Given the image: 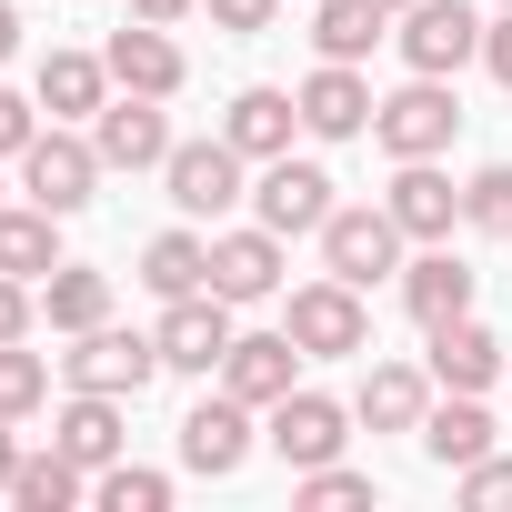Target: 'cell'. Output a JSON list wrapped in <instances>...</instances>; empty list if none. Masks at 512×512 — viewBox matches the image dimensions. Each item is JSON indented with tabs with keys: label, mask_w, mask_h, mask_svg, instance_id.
<instances>
[{
	"label": "cell",
	"mask_w": 512,
	"mask_h": 512,
	"mask_svg": "<svg viewBox=\"0 0 512 512\" xmlns=\"http://www.w3.org/2000/svg\"><path fill=\"white\" fill-rule=\"evenodd\" d=\"M452 131H462V101H452V81H432V71H412V81L372 111V141H382L392 161H442Z\"/></svg>",
	"instance_id": "obj_2"
},
{
	"label": "cell",
	"mask_w": 512,
	"mask_h": 512,
	"mask_svg": "<svg viewBox=\"0 0 512 512\" xmlns=\"http://www.w3.org/2000/svg\"><path fill=\"white\" fill-rule=\"evenodd\" d=\"M392 51H402L412 71L452 81L462 61H482V11H472V0H412L402 31H392Z\"/></svg>",
	"instance_id": "obj_5"
},
{
	"label": "cell",
	"mask_w": 512,
	"mask_h": 512,
	"mask_svg": "<svg viewBox=\"0 0 512 512\" xmlns=\"http://www.w3.org/2000/svg\"><path fill=\"white\" fill-rule=\"evenodd\" d=\"M502 11H512V0H502Z\"/></svg>",
	"instance_id": "obj_43"
},
{
	"label": "cell",
	"mask_w": 512,
	"mask_h": 512,
	"mask_svg": "<svg viewBox=\"0 0 512 512\" xmlns=\"http://www.w3.org/2000/svg\"><path fill=\"white\" fill-rule=\"evenodd\" d=\"M11 472H21V432H11V412H0V492H11Z\"/></svg>",
	"instance_id": "obj_39"
},
{
	"label": "cell",
	"mask_w": 512,
	"mask_h": 512,
	"mask_svg": "<svg viewBox=\"0 0 512 512\" xmlns=\"http://www.w3.org/2000/svg\"><path fill=\"white\" fill-rule=\"evenodd\" d=\"M21 191H31L41 211H61V221H71V211H81V201L101 191V151H91V141L71 131V121H51V131H41V141L21 151Z\"/></svg>",
	"instance_id": "obj_6"
},
{
	"label": "cell",
	"mask_w": 512,
	"mask_h": 512,
	"mask_svg": "<svg viewBox=\"0 0 512 512\" xmlns=\"http://www.w3.org/2000/svg\"><path fill=\"white\" fill-rule=\"evenodd\" d=\"M292 131H302V101H292V91H241L231 121H221V141H231L241 161H282Z\"/></svg>",
	"instance_id": "obj_21"
},
{
	"label": "cell",
	"mask_w": 512,
	"mask_h": 512,
	"mask_svg": "<svg viewBox=\"0 0 512 512\" xmlns=\"http://www.w3.org/2000/svg\"><path fill=\"white\" fill-rule=\"evenodd\" d=\"M0 272H21V282H51L61 272V211H41V201H0Z\"/></svg>",
	"instance_id": "obj_24"
},
{
	"label": "cell",
	"mask_w": 512,
	"mask_h": 512,
	"mask_svg": "<svg viewBox=\"0 0 512 512\" xmlns=\"http://www.w3.org/2000/svg\"><path fill=\"white\" fill-rule=\"evenodd\" d=\"M292 101H302V131H312V141H362V131H372V111H382V101H372V81H362V61H322Z\"/></svg>",
	"instance_id": "obj_13"
},
{
	"label": "cell",
	"mask_w": 512,
	"mask_h": 512,
	"mask_svg": "<svg viewBox=\"0 0 512 512\" xmlns=\"http://www.w3.org/2000/svg\"><path fill=\"white\" fill-rule=\"evenodd\" d=\"M91 492H101V512H161V502H171V472L111 462V472H91Z\"/></svg>",
	"instance_id": "obj_30"
},
{
	"label": "cell",
	"mask_w": 512,
	"mask_h": 512,
	"mask_svg": "<svg viewBox=\"0 0 512 512\" xmlns=\"http://www.w3.org/2000/svg\"><path fill=\"white\" fill-rule=\"evenodd\" d=\"M161 181H171V211H181V221H221L231 201H251V191H241V151H231L221 131H211V141H171Z\"/></svg>",
	"instance_id": "obj_7"
},
{
	"label": "cell",
	"mask_w": 512,
	"mask_h": 512,
	"mask_svg": "<svg viewBox=\"0 0 512 512\" xmlns=\"http://www.w3.org/2000/svg\"><path fill=\"white\" fill-rule=\"evenodd\" d=\"M312 41L322 61H372V41H392V11L382 0H312Z\"/></svg>",
	"instance_id": "obj_26"
},
{
	"label": "cell",
	"mask_w": 512,
	"mask_h": 512,
	"mask_svg": "<svg viewBox=\"0 0 512 512\" xmlns=\"http://www.w3.org/2000/svg\"><path fill=\"white\" fill-rule=\"evenodd\" d=\"M31 101H41L51 121H101V101H111V61H91V51H51Z\"/></svg>",
	"instance_id": "obj_23"
},
{
	"label": "cell",
	"mask_w": 512,
	"mask_h": 512,
	"mask_svg": "<svg viewBox=\"0 0 512 512\" xmlns=\"http://www.w3.org/2000/svg\"><path fill=\"white\" fill-rule=\"evenodd\" d=\"M482 71L512 91V11H502V21H482Z\"/></svg>",
	"instance_id": "obj_38"
},
{
	"label": "cell",
	"mask_w": 512,
	"mask_h": 512,
	"mask_svg": "<svg viewBox=\"0 0 512 512\" xmlns=\"http://www.w3.org/2000/svg\"><path fill=\"white\" fill-rule=\"evenodd\" d=\"M251 211H262V231H282V241H292V231H322V221H332V171L282 151V161H262V191H251Z\"/></svg>",
	"instance_id": "obj_12"
},
{
	"label": "cell",
	"mask_w": 512,
	"mask_h": 512,
	"mask_svg": "<svg viewBox=\"0 0 512 512\" xmlns=\"http://www.w3.org/2000/svg\"><path fill=\"white\" fill-rule=\"evenodd\" d=\"M211 292L241 312V302H272L282 292V231H262V221H251V231H221L211 241Z\"/></svg>",
	"instance_id": "obj_15"
},
{
	"label": "cell",
	"mask_w": 512,
	"mask_h": 512,
	"mask_svg": "<svg viewBox=\"0 0 512 512\" xmlns=\"http://www.w3.org/2000/svg\"><path fill=\"white\" fill-rule=\"evenodd\" d=\"M422 412H432V372H412V362H372V372H362L352 422H372V432H422Z\"/></svg>",
	"instance_id": "obj_20"
},
{
	"label": "cell",
	"mask_w": 512,
	"mask_h": 512,
	"mask_svg": "<svg viewBox=\"0 0 512 512\" xmlns=\"http://www.w3.org/2000/svg\"><path fill=\"white\" fill-rule=\"evenodd\" d=\"M432 382H442V392H492V382H502V342H492L472 312L432 322Z\"/></svg>",
	"instance_id": "obj_18"
},
{
	"label": "cell",
	"mask_w": 512,
	"mask_h": 512,
	"mask_svg": "<svg viewBox=\"0 0 512 512\" xmlns=\"http://www.w3.org/2000/svg\"><path fill=\"white\" fill-rule=\"evenodd\" d=\"M382 211L402 221V241H452V221H462V191H452V171H432V161H402V171H392V191H382Z\"/></svg>",
	"instance_id": "obj_17"
},
{
	"label": "cell",
	"mask_w": 512,
	"mask_h": 512,
	"mask_svg": "<svg viewBox=\"0 0 512 512\" xmlns=\"http://www.w3.org/2000/svg\"><path fill=\"white\" fill-rule=\"evenodd\" d=\"M322 272L352 282V292L392 282V272H402V221H392L382 201H332V221H322Z\"/></svg>",
	"instance_id": "obj_1"
},
{
	"label": "cell",
	"mask_w": 512,
	"mask_h": 512,
	"mask_svg": "<svg viewBox=\"0 0 512 512\" xmlns=\"http://www.w3.org/2000/svg\"><path fill=\"white\" fill-rule=\"evenodd\" d=\"M462 502H512V462H502V452H482V462L462 472Z\"/></svg>",
	"instance_id": "obj_37"
},
{
	"label": "cell",
	"mask_w": 512,
	"mask_h": 512,
	"mask_svg": "<svg viewBox=\"0 0 512 512\" xmlns=\"http://www.w3.org/2000/svg\"><path fill=\"white\" fill-rule=\"evenodd\" d=\"M241 462H251V402H231V392L191 402V412H181V472H201V482H231Z\"/></svg>",
	"instance_id": "obj_10"
},
{
	"label": "cell",
	"mask_w": 512,
	"mask_h": 512,
	"mask_svg": "<svg viewBox=\"0 0 512 512\" xmlns=\"http://www.w3.org/2000/svg\"><path fill=\"white\" fill-rule=\"evenodd\" d=\"M41 322H51V332H91V322H111V272L61 262V272L41 282Z\"/></svg>",
	"instance_id": "obj_27"
},
{
	"label": "cell",
	"mask_w": 512,
	"mask_h": 512,
	"mask_svg": "<svg viewBox=\"0 0 512 512\" xmlns=\"http://www.w3.org/2000/svg\"><path fill=\"white\" fill-rule=\"evenodd\" d=\"M131 11H141V21H161V31H171V21H181V11H201V0H131Z\"/></svg>",
	"instance_id": "obj_40"
},
{
	"label": "cell",
	"mask_w": 512,
	"mask_h": 512,
	"mask_svg": "<svg viewBox=\"0 0 512 512\" xmlns=\"http://www.w3.org/2000/svg\"><path fill=\"white\" fill-rule=\"evenodd\" d=\"M382 11H392V21H402V11H412V0H382Z\"/></svg>",
	"instance_id": "obj_42"
},
{
	"label": "cell",
	"mask_w": 512,
	"mask_h": 512,
	"mask_svg": "<svg viewBox=\"0 0 512 512\" xmlns=\"http://www.w3.org/2000/svg\"><path fill=\"white\" fill-rule=\"evenodd\" d=\"M422 452H432L442 472H472V462L492 452V412H482V392H452L442 412H422Z\"/></svg>",
	"instance_id": "obj_25"
},
{
	"label": "cell",
	"mask_w": 512,
	"mask_h": 512,
	"mask_svg": "<svg viewBox=\"0 0 512 512\" xmlns=\"http://www.w3.org/2000/svg\"><path fill=\"white\" fill-rule=\"evenodd\" d=\"M472 292H482V272H462L452 251H422V262H402V312L432 332V322H452V312H472Z\"/></svg>",
	"instance_id": "obj_22"
},
{
	"label": "cell",
	"mask_w": 512,
	"mask_h": 512,
	"mask_svg": "<svg viewBox=\"0 0 512 512\" xmlns=\"http://www.w3.org/2000/svg\"><path fill=\"white\" fill-rule=\"evenodd\" d=\"M51 442H61L81 472H111V462H121V442H131V432H121V392H71V402H61V422H51Z\"/></svg>",
	"instance_id": "obj_19"
},
{
	"label": "cell",
	"mask_w": 512,
	"mask_h": 512,
	"mask_svg": "<svg viewBox=\"0 0 512 512\" xmlns=\"http://www.w3.org/2000/svg\"><path fill=\"white\" fill-rule=\"evenodd\" d=\"M211 21H221L231 41H262V31L282 21V0H211Z\"/></svg>",
	"instance_id": "obj_35"
},
{
	"label": "cell",
	"mask_w": 512,
	"mask_h": 512,
	"mask_svg": "<svg viewBox=\"0 0 512 512\" xmlns=\"http://www.w3.org/2000/svg\"><path fill=\"white\" fill-rule=\"evenodd\" d=\"M31 322H41L31 282H21V272H0V342H31Z\"/></svg>",
	"instance_id": "obj_36"
},
{
	"label": "cell",
	"mask_w": 512,
	"mask_h": 512,
	"mask_svg": "<svg viewBox=\"0 0 512 512\" xmlns=\"http://www.w3.org/2000/svg\"><path fill=\"white\" fill-rule=\"evenodd\" d=\"M91 151H101V171H161V161H171V121H161V101H141V91L101 101Z\"/></svg>",
	"instance_id": "obj_14"
},
{
	"label": "cell",
	"mask_w": 512,
	"mask_h": 512,
	"mask_svg": "<svg viewBox=\"0 0 512 512\" xmlns=\"http://www.w3.org/2000/svg\"><path fill=\"white\" fill-rule=\"evenodd\" d=\"M272 452H282V472H312V462H342V442H352V412L332 402V392H282L272 402V432H262Z\"/></svg>",
	"instance_id": "obj_8"
},
{
	"label": "cell",
	"mask_w": 512,
	"mask_h": 512,
	"mask_svg": "<svg viewBox=\"0 0 512 512\" xmlns=\"http://www.w3.org/2000/svg\"><path fill=\"white\" fill-rule=\"evenodd\" d=\"M292 382H302V342H292V332H231V352H221V392H231V402L272 412Z\"/></svg>",
	"instance_id": "obj_11"
},
{
	"label": "cell",
	"mask_w": 512,
	"mask_h": 512,
	"mask_svg": "<svg viewBox=\"0 0 512 512\" xmlns=\"http://www.w3.org/2000/svg\"><path fill=\"white\" fill-rule=\"evenodd\" d=\"M41 141V101H21V91H0V161H21Z\"/></svg>",
	"instance_id": "obj_34"
},
{
	"label": "cell",
	"mask_w": 512,
	"mask_h": 512,
	"mask_svg": "<svg viewBox=\"0 0 512 512\" xmlns=\"http://www.w3.org/2000/svg\"><path fill=\"white\" fill-rule=\"evenodd\" d=\"M151 372H161V342H151V332H111V322L71 332V352H61V382H71V392H121V402H141Z\"/></svg>",
	"instance_id": "obj_3"
},
{
	"label": "cell",
	"mask_w": 512,
	"mask_h": 512,
	"mask_svg": "<svg viewBox=\"0 0 512 512\" xmlns=\"http://www.w3.org/2000/svg\"><path fill=\"white\" fill-rule=\"evenodd\" d=\"M81 492H91V472H81L61 442H51V452H21V472H11V502H21V512H71Z\"/></svg>",
	"instance_id": "obj_29"
},
{
	"label": "cell",
	"mask_w": 512,
	"mask_h": 512,
	"mask_svg": "<svg viewBox=\"0 0 512 512\" xmlns=\"http://www.w3.org/2000/svg\"><path fill=\"white\" fill-rule=\"evenodd\" d=\"M101 61H111V81L141 91V101H171V91H181V41H171L161 21H141V11H131V31H111Z\"/></svg>",
	"instance_id": "obj_16"
},
{
	"label": "cell",
	"mask_w": 512,
	"mask_h": 512,
	"mask_svg": "<svg viewBox=\"0 0 512 512\" xmlns=\"http://www.w3.org/2000/svg\"><path fill=\"white\" fill-rule=\"evenodd\" d=\"M292 342H302V362H352V352H372V312H362V292L352 282H302L292 292V322H282Z\"/></svg>",
	"instance_id": "obj_4"
},
{
	"label": "cell",
	"mask_w": 512,
	"mask_h": 512,
	"mask_svg": "<svg viewBox=\"0 0 512 512\" xmlns=\"http://www.w3.org/2000/svg\"><path fill=\"white\" fill-rule=\"evenodd\" d=\"M161 372H221V352H231V302L221 292H181V302H161Z\"/></svg>",
	"instance_id": "obj_9"
},
{
	"label": "cell",
	"mask_w": 512,
	"mask_h": 512,
	"mask_svg": "<svg viewBox=\"0 0 512 512\" xmlns=\"http://www.w3.org/2000/svg\"><path fill=\"white\" fill-rule=\"evenodd\" d=\"M41 402H51V362L21 352V342H0V412L21 422V412H41Z\"/></svg>",
	"instance_id": "obj_32"
},
{
	"label": "cell",
	"mask_w": 512,
	"mask_h": 512,
	"mask_svg": "<svg viewBox=\"0 0 512 512\" xmlns=\"http://www.w3.org/2000/svg\"><path fill=\"white\" fill-rule=\"evenodd\" d=\"M302 502H312V512H352V502H372V472H352V462H312V472H302Z\"/></svg>",
	"instance_id": "obj_33"
},
{
	"label": "cell",
	"mask_w": 512,
	"mask_h": 512,
	"mask_svg": "<svg viewBox=\"0 0 512 512\" xmlns=\"http://www.w3.org/2000/svg\"><path fill=\"white\" fill-rule=\"evenodd\" d=\"M141 282H151L161 302L211 292V241H201V231H161V241H141Z\"/></svg>",
	"instance_id": "obj_28"
},
{
	"label": "cell",
	"mask_w": 512,
	"mask_h": 512,
	"mask_svg": "<svg viewBox=\"0 0 512 512\" xmlns=\"http://www.w3.org/2000/svg\"><path fill=\"white\" fill-rule=\"evenodd\" d=\"M21 51V11H11V0H0V61H11Z\"/></svg>",
	"instance_id": "obj_41"
},
{
	"label": "cell",
	"mask_w": 512,
	"mask_h": 512,
	"mask_svg": "<svg viewBox=\"0 0 512 512\" xmlns=\"http://www.w3.org/2000/svg\"><path fill=\"white\" fill-rule=\"evenodd\" d=\"M462 221H472V231H492V241H512V161H492V171H472V181H462Z\"/></svg>",
	"instance_id": "obj_31"
}]
</instances>
